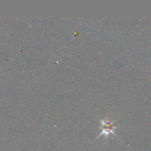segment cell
I'll use <instances>...</instances> for the list:
<instances>
[{"label":"cell","mask_w":151,"mask_h":151,"mask_svg":"<svg viewBox=\"0 0 151 151\" xmlns=\"http://www.w3.org/2000/svg\"><path fill=\"white\" fill-rule=\"evenodd\" d=\"M102 126L101 130L102 133L100 134L99 137H101L102 135H108L109 134H114V129L115 128L113 122H111L109 119H106V120H102Z\"/></svg>","instance_id":"obj_1"}]
</instances>
